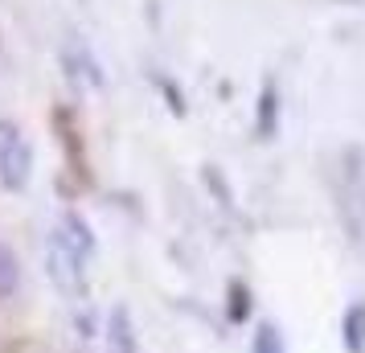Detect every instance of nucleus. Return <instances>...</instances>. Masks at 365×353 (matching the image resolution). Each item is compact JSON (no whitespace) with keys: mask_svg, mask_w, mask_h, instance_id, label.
<instances>
[{"mask_svg":"<svg viewBox=\"0 0 365 353\" xmlns=\"http://www.w3.org/2000/svg\"><path fill=\"white\" fill-rule=\"evenodd\" d=\"M255 353H287L275 324H259V333H255Z\"/></svg>","mask_w":365,"mask_h":353,"instance_id":"obj_7","label":"nucleus"},{"mask_svg":"<svg viewBox=\"0 0 365 353\" xmlns=\"http://www.w3.org/2000/svg\"><path fill=\"white\" fill-rule=\"evenodd\" d=\"M58 238H62L70 251L83 259V263H91V255H95V235H91V226H86V222L78 218V214H62Z\"/></svg>","mask_w":365,"mask_h":353,"instance_id":"obj_3","label":"nucleus"},{"mask_svg":"<svg viewBox=\"0 0 365 353\" xmlns=\"http://www.w3.org/2000/svg\"><path fill=\"white\" fill-rule=\"evenodd\" d=\"M345 345H349V353H365V304L349 308V317H345Z\"/></svg>","mask_w":365,"mask_h":353,"instance_id":"obj_6","label":"nucleus"},{"mask_svg":"<svg viewBox=\"0 0 365 353\" xmlns=\"http://www.w3.org/2000/svg\"><path fill=\"white\" fill-rule=\"evenodd\" d=\"M21 292V259L9 242H0V300H13Z\"/></svg>","mask_w":365,"mask_h":353,"instance_id":"obj_5","label":"nucleus"},{"mask_svg":"<svg viewBox=\"0 0 365 353\" xmlns=\"http://www.w3.org/2000/svg\"><path fill=\"white\" fill-rule=\"evenodd\" d=\"M78 353H86V349H78Z\"/></svg>","mask_w":365,"mask_h":353,"instance_id":"obj_9","label":"nucleus"},{"mask_svg":"<svg viewBox=\"0 0 365 353\" xmlns=\"http://www.w3.org/2000/svg\"><path fill=\"white\" fill-rule=\"evenodd\" d=\"M34 177V148L13 119H0V189L21 193Z\"/></svg>","mask_w":365,"mask_h":353,"instance_id":"obj_1","label":"nucleus"},{"mask_svg":"<svg viewBox=\"0 0 365 353\" xmlns=\"http://www.w3.org/2000/svg\"><path fill=\"white\" fill-rule=\"evenodd\" d=\"M46 271H50L53 287L66 296V300H78V296H86V263L78 259V255L70 251L62 238L53 235L50 238V255H46Z\"/></svg>","mask_w":365,"mask_h":353,"instance_id":"obj_2","label":"nucleus"},{"mask_svg":"<svg viewBox=\"0 0 365 353\" xmlns=\"http://www.w3.org/2000/svg\"><path fill=\"white\" fill-rule=\"evenodd\" d=\"M107 345H111V353H140L135 324H132L128 308H111V317H107Z\"/></svg>","mask_w":365,"mask_h":353,"instance_id":"obj_4","label":"nucleus"},{"mask_svg":"<svg viewBox=\"0 0 365 353\" xmlns=\"http://www.w3.org/2000/svg\"><path fill=\"white\" fill-rule=\"evenodd\" d=\"M247 317V287H234V320Z\"/></svg>","mask_w":365,"mask_h":353,"instance_id":"obj_8","label":"nucleus"}]
</instances>
